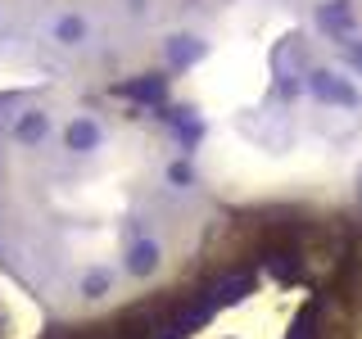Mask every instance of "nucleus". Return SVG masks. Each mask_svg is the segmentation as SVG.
<instances>
[{"label": "nucleus", "mask_w": 362, "mask_h": 339, "mask_svg": "<svg viewBox=\"0 0 362 339\" xmlns=\"http://www.w3.org/2000/svg\"><path fill=\"white\" fill-rule=\"evenodd\" d=\"M0 339H9V312H5V303H0Z\"/></svg>", "instance_id": "3"}, {"label": "nucleus", "mask_w": 362, "mask_h": 339, "mask_svg": "<svg viewBox=\"0 0 362 339\" xmlns=\"http://www.w3.org/2000/svg\"><path fill=\"white\" fill-rule=\"evenodd\" d=\"M158 82L0 90V271L50 331L141 303L173 263L190 163L150 122Z\"/></svg>", "instance_id": "1"}, {"label": "nucleus", "mask_w": 362, "mask_h": 339, "mask_svg": "<svg viewBox=\"0 0 362 339\" xmlns=\"http://www.w3.org/2000/svg\"><path fill=\"white\" fill-rule=\"evenodd\" d=\"M41 14V0H0V59H14L28 41L32 23Z\"/></svg>", "instance_id": "2"}]
</instances>
